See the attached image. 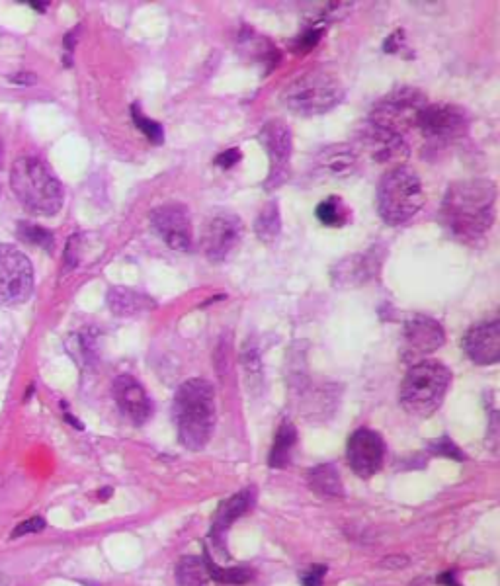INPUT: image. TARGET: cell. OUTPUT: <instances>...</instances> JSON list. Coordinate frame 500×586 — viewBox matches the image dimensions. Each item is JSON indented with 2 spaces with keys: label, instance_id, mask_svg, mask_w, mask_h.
Here are the masks:
<instances>
[{
  "label": "cell",
  "instance_id": "obj_31",
  "mask_svg": "<svg viewBox=\"0 0 500 586\" xmlns=\"http://www.w3.org/2000/svg\"><path fill=\"white\" fill-rule=\"evenodd\" d=\"M323 34H325V24L313 22V26L309 30H305L301 38H297V49L299 51H309L311 47H315L319 43V40L323 38Z\"/></svg>",
  "mask_w": 500,
  "mask_h": 586
},
{
  "label": "cell",
  "instance_id": "obj_2",
  "mask_svg": "<svg viewBox=\"0 0 500 586\" xmlns=\"http://www.w3.org/2000/svg\"><path fill=\"white\" fill-rule=\"evenodd\" d=\"M180 444L190 452L204 450L215 430V393L206 379H188L180 385L172 405Z\"/></svg>",
  "mask_w": 500,
  "mask_h": 586
},
{
  "label": "cell",
  "instance_id": "obj_5",
  "mask_svg": "<svg viewBox=\"0 0 500 586\" xmlns=\"http://www.w3.org/2000/svg\"><path fill=\"white\" fill-rule=\"evenodd\" d=\"M10 184L18 200L34 213L55 215L63 206V186L40 159H18L12 167Z\"/></svg>",
  "mask_w": 500,
  "mask_h": 586
},
{
  "label": "cell",
  "instance_id": "obj_26",
  "mask_svg": "<svg viewBox=\"0 0 500 586\" xmlns=\"http://www.w3.org/2000/svg\"><path fill=\"white\" fill-rule=\"evenodd\" d=\"M204 563L208 569L209 579L217 581L219 585H247L252 579V571L247 567H219L213 563L208 547L204 544Z\"/></svg>",
  "mask_w": 500,
  "mask_h": 586
},
{
  "label": "cell",
  "instance_id": "obj_24",
  "mask_svg": "<svg viewBox=\"0 0 500 586\" xmlns=\"http://www.w3.org/2000/svg\"><path fill=\"white\" fill-rule=\"evenodd\" d=\"M209 573L204 559L186 555L180 559L176 567V585L178 586H209Z\"/></svg>",
  "mask_w": 500,
  "mask_h": 586
},
{
  "label": "cell",
  "instance_id": "obj_36",
  "mask_svg": "<svg viewBox=\"0 0 500 586\" xmlns=\"http://www.w3.org/2000/svg\"><path fill=\"white\" fill-rule=\"evenodd\" d=\"M10 81L14 84H20V86H32V84H36V75H32V73H18V75H12L10 77Z\"/></svg>",
  "mask_w": 500,
  "mask_h": 586
},
{
  "label": "cell",
  "instance_id": "obj_6",
  "mask_svg": "<svg viewBox=\"0 0 500 586\" xmlns=\"http://www.w3.org/2000/svg\"><path fill=\"white\" fill-rule=\"evenodd\" d=\"M375 204L379 217L391 225H403L424 206V190L417 172L409 167H397L383 174Z\"/></svg>",
  "mask_w": 500,
  "mask_h": 586
},
{
  "label": "cell",
  "instance_id": "obj_33",
  "mask_svg": "<svg viewBox=\"0 0 500 586\" xmlns=\"http://www.w3.org/2000/svg\"><path fill=\"white\" fill-rule=\"evenodd\" d=\"M327 567L325 565H313L309 567L303 575H301V585L303 586H321L323 585V579L327 575Z\"/></svg>",
  "mask_w": 500,
  "mask_h": 586
},
{
  "label": "cell",
  "instance_id": "obj_27",
  "mask_svg": "<svg viewBox=\"0 0 500 586\" xmlns=\"http://www.w3.org/2000/svg\"><path fill=\"white\" fill-rule=\"evenodd\" d=\"M315 215L325 227H334V229L344 227L350 221V210L338 196H329L327 200H323L317 206Z\"/></svg>",
  "mask_w": 500,
  "mask_h": 586
},
{
  "label": "cell",
  "instance_id": "obj_9",
  "mask_svg": "<svg viewBox=\"0 0 500 586\" xmlns=\"http://www.w3.org/2000/svg\"><path fill=\"white\" fill-rule=\"evenodd\" d=\"M258 139L264 147V151L270 157V174L264 182V188L268 192L280 188L286 184L290 176V163H292V131L286 122L282 120H270L264 124Z\"/></svg>",
  "mask_w": 500,
  "mask_h": 586
},
{
  "label": "cell",
  "instance_id": "obj_7",
  "mask_svg": "<svg viewBox=\"0 0 500 586\" xmlns=\"http://www.w3.org/2000/svg\"><path fill=\"white\" fill-rule=\"evenodd\" d=\"M424 106L426 96L420 90L413 86H399L375 104L370 122L403 135L405 129L417 126L418 114L424 110Z\"/></svg>",
  "mask_w": 500,
  "mask_h": 586
},
{
  "label": "cell",
  "instance_id": "obj_25",
  "mask_svg": "<svg viewBox=\"0 0 500 586\" xmlns=\"http://www.w3.org/2000/svg\"><path fill=\"white\" fill-rule=\"evenodd\" d=\"M282 231V217L278 202H268L254 221V233L262 243H272Z\"/></svg>",
  "mask_w": 500,
  "mask_h": 586
},
{
  "label": "cell",
  "instance_id": "obj_37",
  "mask_svg": "<svg viewBox=\"0 0 500 586\" xmlns=\"http://www.w3.org/2000/svg\"><path fill=\"white\" fill-rule=\"evenodd\" d=\"M438 583L444 586H461L456 579V571H446L444 575L438 577Z\"/></svg>",
  "mask_w": 500,
  "mask_h": 586
},
{
  "label": "cell",
  "instance_id": "obj_11",
  "mask_svg": "<svg viewBox=\"0 0 500 586\" xmlns=\"http://www.w3.org/2000/svg\"><path fill=\"white\" fill-rule=\"evenodd\" d=\"M356 141L362 153H366L374 163L379 165H389V163L401 165L405 159H409V145L405 137L391 129L375 126L370 120L360 126L356 133Z\"/></svg>",
  "mask_w": 500,
  "mask_h": 586
},
{
  "label": "cell",
  "instance_id": "obj_16",
  "mask_svg": "<svg viewBox=\"0 0 500 586\" xmlns=\"http://www.w3.org/2000/svg\"><path fill=\"white\" fill-rule=\"evenodd\" d=\"M114 399L125 419L135 426L145 424L153 415V403L145 387L131 376L116 377Z\"/></svg>",
  "mask_w": 500,
  "mask_h": 586
},
{
  "label": "cell",
  "instance_id": "obj_18",
  "mask_svg": "<svg viewBox=\"0 0 500 586\" xmlns=\"http://www.w3.org/2000/svg\"><path fill=\"white\" fill-rule=\"evenodd\" d=\"M254 499H256V491H254V487H249V489H243L241 493L233 495L231 499H227L217 506V512H215V518H213V524L209 530V538L213 540L215 549L225 559H229V551L225 545L227 532L237 518H241L245 512H249L254 504Z\"/></svg>",
  "mask_w": 500,
  "mask_h": 586
},
{
  "label": "cell",
  "instance_id": "obj_23",
  "mask_svg": "<svg viewBox=\"0 0 500 586\" xmlns=\"http://www.w3.org/2000/svg\"><path fill=\"white\" fill-rule=\"evenodd\" d=\"M295 444H297V430H295L292 422H284L278 428L276 438H274V446H272V452H270V458H268L270 467L284 469L292 460Z\"/></svg>",
  "mask_w": 500,
  "mask_h": 586
},
{
  "label": "cell",
  "instance_id": "obj_21",
  "mask_svg": "<svg viewBox=\"0 0 500 586\" xmlns=\"http://www.w3.org/2000/svg\"><path fill=\"white\" fill-rule=\"evenodd\" d=\"M157 303L145 293L131 288H112L108 292V307L118 317H133L151 311Z\"/></svg>",
  "mask_w": 500,
  "mask_h": 586
},
{
  "label": "cell",
  "instance_id": "obj_15",
  "mask_svg": "<svg viewBox=\"0 0 500 586\" xmlns=\"http://www.w3.org/2000/svg\"><path fill=\"white\" fill-rule=\"evenodd\" d=\"M446 342L444 327L426 315H413L405 323L403 331V356L417 360L426 354L436 352Z\"/></svg>",
  "mask_w": 500,
  "mask_h": 586
},
{
  "label": "cell",
  "instance_id": "obj_30",
  "mask_svg": "<svg viewBox=\"0 0 500 586\" xmlns=\"http://www.w3.org/2000/svg\"><path fill=\"white\" fill-rule=\"evenodd\" d=\"M430 450H432V454L442 456V458H450V460L454 461L465 460V454L459 450L456 442L450 440L448 436H442V438L430 442Z\"/></svg>",
  "mask_w": 500,
  "mask_h": 586
},
{
  "label": "cell",
  "instance_id": "obj_29",
  "mask_svg": "<svg viewBox=\"0 0 500 586\" xmlns=\"http://www.w3.org/2000/svg\"><path fill=\"white\" fill-rule=\"evenodd\" d=\"M131 116H133V122H135L137 129H141V133H143L151 143H155V145H161V143H163V139H165V129H163L161 124L149 120V118L139 110L137 104L131 106Z\"/></svg>",
  "mask_w": 500,
  "mask_h": 586
},
{
  "label": "cell",
  "instance_id": "obj_17",
  "mask_svg": "<svg viewBox=\"0 0 500 586\" xmlns=\"http://www.w3.org/2000/svg\"><path fill=\"white\" fill-rule=\"evenodd\" d=\"M358 167L356 151L348 145H331L321 149L311 165V176L317 182H338L350 178Z\"/></svg>",
  "mask_w": 500,
  "mask_h": 586
},
{
  "label": "cell",
  "instance_id": "obj_13",
  "mask_svg": "<svg viewBox=\"0 0 500 586\" xmlns=\"http://www.w3.org/2000/svg\"><path fill=\"white\" fill-rule=\"evenodd\" d=\"M346 458H348L350 469L358 477L370 479L383 465L385 444H383L381 436L375 430L358 428L348 440Z\"/></svg>",
  "mask_w": 500,
  "mask_h": 586
},
{
  "label": "cell",
  "instance_id": "obj_10",
  "mask_svg": "<svg viewBox=\"0 0 500 586\" xmlns=\"http://www.w3.org/2000/svg\"><path fill=\"white\" fill-rule=\"evenodd\" d=\"M417 127L434 143H450L465 135L469 118L461 108L452 104H426L418 114Z\"/></svg>",
  "mask_w": 500,
  "mask_h": 586
},
{
  "label": "cell",
  "instance_id": "obj_34",
  "mask_svg": "<svg viewBox=\"0 0 500 586\" xmlns=\"http://www.w3.org/2000/svg\"><path fill=\"white\" fill-rule=\"evenodd\" d=\"M241 159H243L241 149L239 147H231V149H227V151H223L221 155L215 157V165L221 168H231L235 167Z\"/></svg>",
  "mask_w": 500,
  "mask_h": 586
},
{
  "label": "cell",
  "instance_id": "obj_20",
  "mask_svg": "<svg viewBox=\"0 0 500 586\" xmlns=\"http://www.w3.org/2000/svg\"><path fill=\"white\" fill-rule=\"evenodd\" d=\"M381 264V256L377 254V249L362 252V254H352L342 258L333 268L334 286L338 288H358L366 284L377 276Z\"/></svg>",
  "mask_w": 500,
  "mask_h": 586
},
{
  "label": "cell",
  "instance_id": "obj_1",
  "mask_svg": "<svg viewBox=\"0 0 500 586\" xmlns=\"http://www.w3.org/2000/svg\"><path fill=\"white\" fill-rule=\"evenodd\" d=\"M497 186L487 178L454 182L444 198L440 217L461 241L481 239L495 223Z\"/></svg>",
  "mask_w": 500,
  "mask_h": 586
},
{
  "label": "cell",
  "instance_id": "obj_28",
  "mask_svg": "<svg viewBox=\"0 0 500 586\" xmlns=\"http://www.w3.org/2000/svg\"><path fill=\"white\" fill-rule=\"evenodd\" d=\"M18 237L30 245L42 247L45 251H51V247H53V233L43 229L40 225H34V223H20Z\"/></svg>",
  "mask_w": 500,
  "mask_h": 586
},
{
  "label": "cell",
  "instance_id": "obj_22",
  "mask_svg": "<svg viewBox=\"0 0 500 586\" xmlns=\"http://www.w3.org/2000/svg\"><path fill=\"white\" fill-rule=\"evenodd\" d=\"M309 489L323 499H340L344 497V485L340 481V473L333 463H323L307 471Z\"/></svg>",
  "mask_w": 500,
  "mask_h": 586
},
{
  "label": "cell",
  "instance_id": "obj_32",
  "mask_svg": "<svg viewBox=\"0 0 500 586\" xmlns=\"http://www.w3.org/2000/svg\"><path fill=\"white\" fill-rule=\"evenodd\" d=\"M45 520L40 518V516H34V518H30V520H24V522H20L14 530H12V534H10V538L12 540H18V538H24V536H30V534H38V532H42L45 530Z\"/></svg>",
  "mask_w": 500,
  "mask_h": 586
},
{
  "label": "cell",
  "instance_id": "obj_39",
  "mask_svg": "<svg viewBox=\"0 0 500 586\" xmlns=\"http://www.w3.org/2000/svg\"><path fill=\"white\" fill-rule=\"evenodd\" d=\"M30 6H34L36 10H45V6H47V2H28Z\"/></svg>",
  "mask_w": 500,
  "mask_h": 586
},
{
  "label": "cell",
  "instance_id": "obj_4",
  "mask_svg": "<svg viewBox=\"0 0 500 586\" xmlns=\"http://www.w3.org/2000/svg\"><path fill=\"white\" fill-rule=\"evenodd\" d=\"M452 372L438 360H422L415 364L401 383V405L407 413L426 419L444 403L450 389Z\"/></svg>",
  "mask_w": 500,
  "mask_h": 586
},
{
  "label": "cell",
  "instance_id": "obj_38",
  "mask_svg": "<svg viewBox=\"0 0 500 586\" xmlns=\"http://www.w3.org/2000/svg\"><path fill=\"white\" fill-rule=\"evenodd\" d=\"M65 419H67V422H71V424H73L77 430H83V424H81L79 420L75 419L71 413H65Z\"/></svg>",
  "mask_w": 500,
  "mask_h": 586
},
{
  "label": "cell",
  "instance_id": "obj_12",
  "mask_svg": "<svg viewBox=\"0 0 500 586\" xmlns=\"http://www.w3.org/2000/svg\"><path fill=\"white\" fill-rule=\"evenodd\" d=\"M243 231L245 227L239 215L221 211L209 219L202 237V249L211 262H223L239 247Z\"/></svg>",
  "mask_w": 500,
  "mask_h": 586
},
{
  "label": "cell",
  "instance_id": "obj_14",
  "mask_svg": "<svg viewBox=\"0 0 500 586\" xmlns=\"http://www.w3.org/2000/svg\"><path fill=\"white\" fill-rule=\"evenodd\" d=\"M151 225L172 251L186 252L192 247V221L180 204H165L151 213Z\"/></svg>",
  "mask_w": 500,
  "mask_h": 586
},
{
  "label": "cell",
  "instance_id": "obj_35",
  "mask_svg": "<svg viewBox=\"0 0 500 586\" xmlns=\"http://www.w3.org/2000/svg\"><path fill=\"white\" fill-rule=\"evenodd\" d=\"M401 34H403V32H397V34H393V36L387 38V42L383 45V49H385L387 53H399V51H401V47L405 45L403 40H399Z\"/></svg>",
  "mask_w": 500,
  "mask_h": 586
},
{
  "label": "cell",
  "instance_id": "obj_19",
  "mask_svg": "<svg viewBox=\"0 0 500 586\" xmlns=\"http://www.w3.org/2000/svg\"><path fill=\"white\" fill-rule=\"evenodd\" d=\"M465 354L479 366H493L500 360V323L497 319L469 329L463 336Z\"/></svg>",
  "mask_w": 500,
  "mask_h": 586
},
{
  "label": "cell",
  "instance_id": "obj_8",
  "mask_svg": "<svg viewBox=\"0 0 500 586\" xmlns=\"http://www.w3.org/2000/svg\"><path fill=\"white\" fill-rule=\"evenodd\" d=\"M34 290V268L24 252L0 245V305L26 301Z\"/></svg>",
  "mask_w": 500,
  "mask_h": 586
},
{
  "label": "cell",
  "instance_id": "obj_3",
  "mask_svg": "<svg viewBox=\"0 0 500 586\" xmlns=\"http://www.w3.org/2000/svg\"><path fill=\"white\" fill-rule=\"evenodd\" d=\"M344 96V84L334 73L327 69H311L286 86L282 102L297 116L315 118L331 112Z\"/></svg>",
  "mask_w": 500,
  "mask_h": 586
}]
</instances>
